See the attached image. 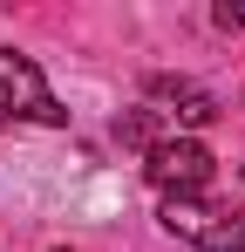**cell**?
I'll use <instances>...</instances> for the list:
<instances>
[{"instance_id": "obj_1", "label": "cell", "mask_w": 245, "mask_h": 252, "mask_svg": "<svg viewBox=\"0 0 245 252\" xmlns=\"http://www.w3.org/2000/svg\"><path fill=\"white\" fill-rule=\"evenodd\" d=\"M163 232L191 239L198 252H245V205H204V198H163Z\"/></svg>"}, {"instance_id": "obj_2", "label": "cell", "mask_w": 245, "mask_h": 252, "mask_svg": "<svg viewBox=\"0 0 245 252\" xmlns=\"http://www.w3.org/2000/svg\"><path fill=\"white\" fill-rule=\"evenodd\" d=\"M0 116L41 123V129H61V123H68V109L55 102L48 75L34 68V55H21V48H0Z\"/></svg>"}, {"instance_id": "obj_3", "label": "cell", "mask_w": 245, "mask_h": 252, "mask_svg": "<svg viewBox=\"0 0 245 252\" xmlns=\"http://www.w3.org/2000/svg\"><path fill=\"white\" fill-rule=\"evenodd\" d=\"M211 170H218V157L204 150L198 136H163L157 150L143 157V177L157 184L163 198H204V184H211Z\"/></svg>"}, {"instance_id": "obj_4", "label": "cell", "mask_w": 245, "mask_h": 252, "mask_svg": "<svg viewBox=\"0 0 245 252\" xmlns=\"http://www.w3.org/2000/svg\"><path fill=\"white\" fill-rule=\"evenodd\" d=\"M143 95H150V102H163V116H177L184 129H204L211 116H218V95H211V89H198L191 75H150V82H143Z\"/></svg>"}, {"instance_id": "obj_5", "label": "cell", "mask_w": 245, "mask_h": 252, "mask_svg": "<svg viewBox=\"0 0 245 252\" xmlns=\"http://www.w3.org/2000/svg\"><path fill=\"white\" fill-rule=\"evenodd\" d=\"M157 116H163V109H129V116H116V143H129V150L150 157V150L163 143V136H157Z\"/></svg>"}, {"instance_id": "obj_6", "label": "cell", "mask_w": 245, "mask_h": 252, "mask_svg": "<svg viewBox=\"0 0 245 252\" xmlns=\"http://www.w3.org/2000/svg\"><path fill=\"white\" fill-rule=\"evenodd\" d=\"M211 21H218V28H245V7H232V0H218V7H211Z\"/></svg>"}]
</instances>
